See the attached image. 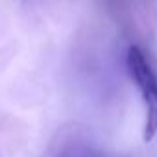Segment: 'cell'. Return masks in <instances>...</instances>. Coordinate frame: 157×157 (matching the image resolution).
<instances>
[{
  "label": "cell",
  "mask_w": 157,
  "mask_h": 157,
  "mask_svg": "<svg viewBox=\"0 0 157 157\" xmlns=\"http://www.w3.org/2000/svg\"><path fill=\"white\" fill-rule=\"evenodd\" d=\"M126 67L133 83L142 94L146 107L144 140H151L157 135V74L148 61L146 54L139 46H131L126 56Z\"/></svg>",
  "instance_id": "1"
},
{
  "label": "cell",
  "mask_w": 157,
  "mask_h": 157,
  "mask_svg": "<svg viewBox=\"0 0 157 157\" xmlns=\"http://www.w3.org/2000/svg\"><path fill=\"white\" fill-rule=\"evenodd\" d=\"M52 157H111V155L100 150L96 144H93L85 137L70 135L56 144Z\"/></svg>",
  "instance_id": "2"
}]
</instances>
